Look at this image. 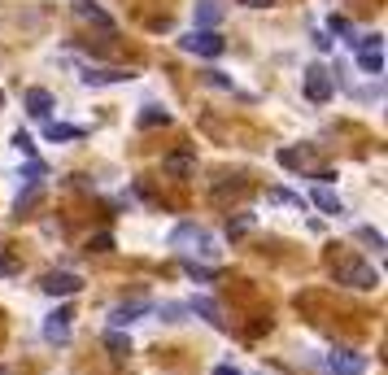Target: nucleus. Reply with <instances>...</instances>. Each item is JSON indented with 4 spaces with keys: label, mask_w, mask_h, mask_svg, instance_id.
<instances>
[{
    "label": "nucleus",
    "mask_w": 388,
    "mask_h": 375,
    "mask_svg": "<svg viewBox=\"0 0 388 375\" xmlns=\"http://www.w3.org/2000/svg\"><path fill=\"white\" fill-rule=\"evenodd\" d=\"M170 244H175V254H184L188 262H192V258H210V262H218V244H214V236L205 232V227H196V222H179V227L170 232Z\"/></svg>",
    "instance_id": "1"
},
{
    "label": "nucleus",
    "mask_w": 388,
    "mask_h": 375,
    "mask_svg": "<svg viewBox=\"0 0 388 375\" xmlns=\"http://www.w3.org/2000/svg\"><path fill=\"white\" fill-rule=\"evenodd\" d=\"M331 275H336V284H345V288H362V292H371V288L380 284L375 266H367L362 258H349V254H331Z\"/></svg>",
    "instance_id": "2"
},
{
    "label": "nucleus",
    "mask_w": 388,
    "mask_h": 375,
    "mask_svg": "<svg viewBox=\"0 0 388 375\" xmlns=\"http://www.w3.org/2000/svg\"><path fill=\"white\" fill-rule=\"evenodd\" d=\"M179 48H184V53H196V57H218L227 44H223L218 31H188V35H179Z\"/></svg>",
    "instance_id": "3"
},
{
    "label": "nucleus",
    "mask_w": 388,
    "mask_h": 375,
    "mask_svg": "<svg viewBox=\"0 0 388 375\" xmlns=\"http://www.w3.org/2000/svg\"><path fill=\"white\" fill-rule=\"evenodd\" d=\"M70 328H74V314H70V306H57L53 314H44V340L48 345H66L70 340Z\"/></svg>",
    "instance_id": "4"
},
{
    "label": "nucleus",
    "mask_w": 388,
    "mask_h": 375,
    "mask_svg": "<svg viewBox=\"0 0 388 375\" xmlns=\"http://www.w3.org/2000/svg\"><path fill=\"white\" fill-rule=\"evenodd\" d=\"M83 288V280L74 270H48V275H40V292H48V297H74Z\"/></svg>",
    "instance_id": "5"
},
{
    "label": "nucleus",
    "mask_w": 388,
    "mask_h": 375,
    "mask_svg": "<svg viewBox=\"0 0 388 375\" xmlns=\"http://www.w3.org/2000/svg\"><path fill=\"white\" fill-rule=\"evenodd\" d=\"M331 70H323V66H314V70H305V96L314 105H323V101H331Z\"/></svg>",
    "instance_id": "6"
},
{
    "label": "nucleus",
    "mask_w": 388,
    "mask_h": 375,
    "mask_svg": "<svg viewBox=\"0 0 388 375\" xmlns=\"http://www.w3.org/2000/svg\"><path fill=\"white\" fill-rule=\"evenodd\" d=\"M148 314V302H122V306H110V323H105V328H131V323L136 319H144Z\"/></svg>",
    "instance_id": "7"
},
{
    "label": "nucleus",
    "mask_w": 388,
    "mask_h": 375,
    "mask_svg": "<svg viewBox=\"0 0 388 375\" xmlns=\"http://www.w3.org/2000/svg\"><path fill=\"white\" fill-rule=\"evenodd\" d=\"M70 13H74V18H83V22H92V27H105V31H114V18H110V9H100L96 0H74V5H70Z\"/></svg>",
    "instance_id": "8"
},
{
    "label": "nucleus",
    "mask_w": 388,
    "mask_h": 375,
    "mask_svg": "<svg viewBox=\"0 0 388 375\" xmlns=\"http://www.w3.org/2000/svg\"><path fill=\"white\" fill-rule=\"evenodd\" d=\"M336 375H367V358L353 354V349H336V354L327 358Z\"/></svg>",
    "instance_id": "9"
},
{
    "label": "nucleus",
    "mask_w": 388,
    "mask_h": 375,
    "mask_svg": "<svg viewBox=\"0 0 388 375\" xmlns=\"http://www.w3.org/2000/svg\"><path fill=\"white\" fill-rule=\"evenodd\" d=\"M136 79V70H127V66H118V70H83V83L88 88H105V83H131Z\"/></svg>",
    "instance_id": "10"
},
{
    "label": "nucleus",
    "mask_w": 388,
    "mask_h": 375,
    "mask_svg": "<svg viewBox=\"0 0 388 375\" xmlns=\"http://www.w3.org/2000/svg\"><path fill=\"white\" fill-rule=\"evenodd\" d=\"M27 114L40 118V122H48V118H53V92H48V88H31L27 92Z\"/></svg>",
    "instance_id": "11"
},
{
    "label": "nucleus",
    "mask_w": 388,
    "mask_h": 375,
    "mask_svg": "<svg viewBox=\"0 0 388 375\" xmlns=\"http://www.w3.org/2000/svg\"><path fill=\"white\" fill-rule=\"evenodd\" d=\"M310 206H314V210H323V214H345L341 196H336L327 184H314V192H310Z\"/></svg>",
    "instance_id": "12"
},
{
    "label": "nucleus",
    "mask_w": 388,
    "mask_h": 375,
    "mask_svg": "<svg viewBox=\"0 0 388 375\" xmlns=\"http://www.w3.org/2000/svg\"><path fill=\"white\" fill-rule=\"evenodd\" d=\"M88 131L83 127H74V122H44V140H53V144H61V140H83Z\"/></svg>",
    "instance_id": "13"
},
{
    "label": "nucleus",
    "mask_w": 388,
    "mask_h": 375,
    "mask_svg": "<svg viewBox=\"0 0 388 375\" xmlns=\"http://www.w3.org/2000/svg\"><path fill=\"white\" fill-rule=\"evenodd\" d=\"M218 22H223V5H218V0H201V5H196V27L210 31V27H218Z\"/></svg>",
    "instance_id": "14"
},
{
    "label": "nucleus",
    "mask_w": 388,
    "mask_h": 375,
    "mask_svg": "<svg viewBox=\"0 0 388 375\" xmlns=\"http://www.w3.org/2000/svg\"><path fill=\"white\" fill-rule=\"evenodd\" d=\"M188 310H196L205 323H214V328H223V310H218V302H210V297H192V302H188Z\"/></svg>",
    "instance_id": "15"
},
{
    "label": "nucleus",
    "mask_w": 388,
    "mask_h": 375,
    "mask_svg": "<svg viewBox=\"0 0 388 375\" xmlns=\"http://www.w3.org/2000/svg\"><path fill=\"white\" fill-rule=\"evenodd\" d=\"M105 349H110L114 358H127V354H131V340H127L118 328H105Z\"/></svg>",
    "instance_id": "16"
},
{
    "label": "nucleus",
    "mask_w": 388,
    "mask_h": 375,
    "mask_svg": "<svg viewBox=\"0 0 388 375\" xmlns=\"http://www.w3.org/2000/svg\"><path fill=\"white\" fill-rule=\"evenodd\" d=\"M166 122H170V109H162V105L140 109V127H166Z\"/></svg>",
    "instance_id": "17"
},
{
    "label": "nucleus",
    "mask_w": 388,
    "mask_h": 375,
    "mask_svg": "<svg viewBox=\"0 0 388 375\" xmlns=\"http://www.w3.org/2000/svg\"><path fill=\"white\" fill-rule=\"evenodd\" d=\"M166 170H170V174H192V170H196V157H192V153H170V157H166Z\"/></svg>",
    "instance_id": "18"
},
{
    "label": "nucleus",
    "mask_w": 388,
    "mask_h": 375,
    "mask_svg": "<svg viewBox=\"0 0 388 375\" xmlns=\"http://www.w3.org/2000/svg\"><path fill=\"white\" fill-rule=\"evenodd\" d=\"M358 66L367 70V74H384V57H380V48H362V53H358Z\"/></svg>",
    "instance_id": "19"
},
{
    "label": "nucleus",
    "mask_w": 388,
    "mask_h": 375,
    "mask_svg": "<svg viewBox=\"0 0 388 375\" xmlns=\"http://www.w3.org/2000/svg\"><path fill=\"white\" fill-rule=\"evenodd\" d=\"M310 148H279V166H305Z\"/></svg>",
    "instance_id": "20"
},
{
    "label": "nucleus",
    "mask_w": 388,
    "mask_h": 375,
    "mask_svg": "<svg viewBox=\"0 0 388 375\" xmlns=\"http://www.w3.org/2000/svg\"><path fill=\"white\" fill-rule=\"evenodd\" d=\"M249 227H253V214H236V218L227 222V236H245Z\"/></svg>",
    "instance_id": "21"
},
{
    "label": "nucleus",
    "mask_w": 388,
    "mask_h": 375,
    "mask_svg": "<svg viewBox=\"0 0 388 375\" xmlns=\"http://www.w3.org/2000/svg\"><path fill=\"white\" fill-rule=\"evenodd\" d=\"M162 319H166V323L188 319V306H184V302H166V306H162Z\"/></svg>",
    "instance_id": "22"
},
{
    "label": "nucleus",
    "mask_w": 388,
    "mask_h": 375,
    "mask_svg": "<svg viewBox=\"0 0 388 375\" xmlns=\"http://www.w3.org/2000/svg\"><path fill=\"white\" fill-rule=\"evenodd\" d=\"M44 174H48V166H44V162H27V166H22V179H27V184H40Z\"/></svg>",
    "instance_id": "23"
},
{
    "label": "nucleus",
    "mask_w": 388,
    "mask_h": 375,
    "mask_svg": "<svg viewBox=\"0 0 388 375\" xmlns=\"http://www.w3.org/2000/svg\"><path fill=\"white\" fill-rule=\"evenodd\" d=\"M266 196H271L275 206H301V201H297V192H288V188H271Z\"/></svg>",
    "instance_id": "24"
},
{
    "label": "nucleus",
    "mask_w": 388,
    "mask_h": 375,
    "mask_svg": "<svg viewBox=\"0 0 388 375\" xmlns=\"http://www.w3.org/2000/svg\"><path fill=\"white\" fill-rule=\"evenodd\" d=\"M358 240H362V244H371V249H384V236H380L375 227H358Z\"/></svg>",
    "instance_id": "25"
},
{
    "label": "nucleus",
    "mask_w": 388,
    "mask_h": 375,
    "mask_svg": "<svg viewBox=\"0 0 388 375\" xmlns=\"http://www.w3.org/2000/svg\"><path fill=\"white\" fill-rule=\"evenodd\" d=\"M105 249H114V236H105V232L88 240V254H105Z\"/></svg>",
    "instance_id": "26"
},
{
    "label": "nucleus",
    "mask_w": 388,
    "mask_h": 375,
    "mask_svg": "<svg viewBox=\"0 0 388 375\" xmlns=\"http://www.w3.org/2000/svg\"><path fill=\"white\" fill-rule=\"evenodd\" d=\"M205 83H210V88H231V79L223 70H205Z\"/></svg>",
    "instance_id": "27"
},
{
    "label": "nucleus",
    "mask_w": 388,
    "mask_h": 375,
    "mask_svg": "<svg viewBox=\"0 0 388 375\" xmlns=\"http://www.w3.org/2000/svg\"><path fill=\"white\" fill-rule=\"evenodd\" d=\"M331 31H336V35H353V22L336 13V18H331Z\"/></svg>",
    "instance_id": "28"
},
{
    "label": "nucleus",
    "mask_w": 388,
    "mask_h": 375,
    "mask_svg": "<svg viewBox=\"0 0 388 375\" xmlns=\"http://www.w3.org/2000/svg\"><path fill=\"white\" fill-rule=\"evenodd\" d=\"M240 5H249V9H275L279 0H240Z\"/></svg>",
    "instance_id": "29"
},
{
    "label": "nucleus",
    "mask_w": 388,
    "mask_h": 375,
    "mask_svg": "<svg viewBox=\"0 0 388 375\" xmlns=\"http://www.w3.org/2000/svg\"><path fill=\"white\" fill-rule=\"evenodd\" d=\"M0 275H18V262L13 258H0Z\"/></svg>",
    "instance_id": "30"
},
{
    "label": "nucleus",
    "mask_w": 388,
    "mask_h": 375,
    "mask_svg": "<svg viewBox=\"0 0 388 375\" xmlns=\"http://www.w3.org/2000/svg\"><path fill=\"white\" fill-rule=\"evenodd\" d=\"M210 375H240V371H236V367H214Z\"/></svg>",
    "instance_id": "31"
},
{
    "label": "nucleus",
    "mask_w": 388,
    "mask_h": 375,
    "mask_svg": "<svg viewBox=\"0 0 388 375\" xmlns=\"http://www.w3.org/2000/svg\"><path fill=\"white\" fill-rule=\"evenodd\" d=\"M0 105H5V92H0Z\"/></svg>",
    "instance_id": "32"
}]
</instances>
